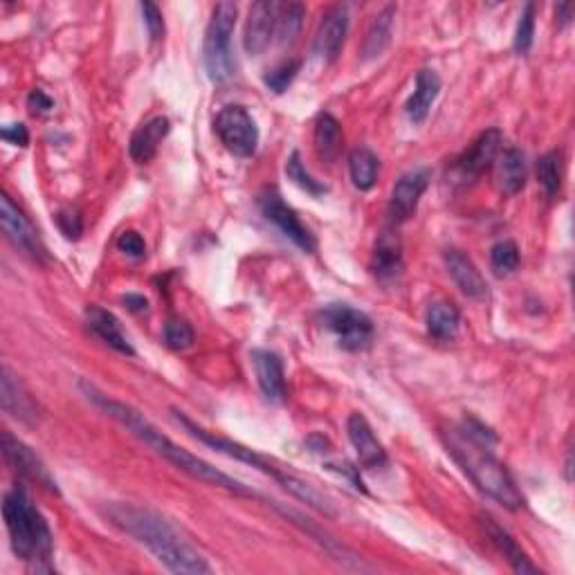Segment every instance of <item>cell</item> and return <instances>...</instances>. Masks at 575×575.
I'll return each instance as SVG.
<instances>
[{
  "label": "cell",
  "instance_id": "1",
  "mask_svg": "<svg viewBox=\"0 0 575 575\" xmlns=\"http://www.w3.org/2000/svg\"><path fill=\"white\" fill-rule=\"evenodd\" d=\"M79 389L84 391V396L93 403L97 409H102L106 416H111L113 421L126 427L138 441H142L149 450H153L158 456H162L164 461H169L171 465H176L178 470H182L189 477H194L203 483H209V486L223 488L227 492H234V495H243V497H254V492L243 486L241 481L232 479L230 474L221 472L214 468L212 463H207L200 459V456L191 454L185 447H180L178 443H173L169 436H164L158 427H155L149 418H144L138 409H133L131 405L120 403L111 396H106L104 391H99L95 385H90L88 380L79 382Z\"/></svg>",
  "mask_w": 575,
  "mask_h": 575
},
{
  "label": "cell",
  "instance_id": "2",
  "mask_svg": "<svg viewBox=\"0 0 575 575\" xmlns=\"http://www.w3.org/2000/svg\"><path fill=\"white\" fill-rule=\"evenodd\" d=\"M495 441L497 438L492 432L477 421H465L445 434L447 452L454 456V461L461 465L474 486L499 501L504 508L522 510L526 506L524 495L515 486L506 465L490 450Z\"/></svg>",
  "mask_w": 575,
  "mask_h": 575
},
{
  "label": "cell",
  "instance_id": "3",
  "mask_svg": "<svg viewBox=\"0 0 575 575\" xmlns=\"http://www.w3.org/2000/svg\"><path fill=\"white\" fill-rule=\"evenodd\" d=\"M104 515L115 528H120L131 540L146 546L155 560L162 562L171 573L182 575H209L212 567L205 562L194 546H189L176 533L167 519L149 508L133 504H111L104 508Z\"/></svg>",
  "mask_w": 575,
  "mask_h": 575
},
{
  "label": "cell",
  "instance_id": "4",
  "mask_svg": "<svg viewBox=\"0 0 575 575\" xmlns=\"http://www.w3.org/2000/svg\"><path fill=\"white\" fill-rule=\"evenodd\" d=\"M173 418H176V423L185 427V432H189L194 438H198L200 443H205L209 447H214L216 452H221L225 456H230V459L236 461H243L252 465V468L261 470L263 474H268V477L275 479L281 488H286L292 497H297L299 501H304L317 513H322L326 517H337V508L331 499H328L324 492H319L315 486H310L308 481L299 479L297 474H292L284 468H277L275 463L268 461L266 456H261L259 452L250 450V447H245L236 441H230V438H223V436H216L212 432L203 430V427H198L185 412H178V409H171Z\"/></svg>",
  "mask_w": 575,
  "mask_h": 575
},
{
  "label": "cell",
  "instance_id": "5",
  "mask_svg": "<svg viewBox=\"0 0 575 575\" xmlns=\"http://www.w3.org/2000/svg\"><path fill=\"white\" fill-rule=\"evenodd\" d=\"M3 517L18 558L32 564L34 571H50L48 560L52 558L54 546L50 526L23 488L7 492L3 499Z\"/></svg>",
  "mask_w": 575,
  "mask_h": 575
},
{
  "label": "cell",
  "instance_id": "6",
  "mask_svg": "<svg viewBox=\"0 0 575 575\" xmlns=\"http://www.w3.org/2000/svg\"><path fill=\"white\" fill-rule=\"evenodd\" d=\"M236 12H239V7L234 3H218L205 30L203 59L207 77L212 79L214 84H225V81L234 75L232 34L236 25Z\"/></svg>",
  "mask_w": 575,
  "mask_h": 575
},
{
  "label": "cell",
  "instance_id": "7",
  "mask_svg": "<svg viewBox=\"0 0 575 575\" xmlns=\"http://www.w3.org/2000/svg\"><path fill=\"white\" fill-rule=\"evenodd\" d=\"M324 328L335 335L337 344L346 351L367 349L373 340V322L369 315L349 304H328L319 313Z\"/></svg>",
  "mask_w": 575,
  "mask_h": 575
},
{
  "label": "cell",
  "instance_id": "8",
  "mask_svg": "<svg viewBox=\"0 0 575 575\" xmlns=\"http://www.w3.org/2000/svg\"><path fill=\"white\" fill-rule=\"evenodd\" d=\"M218 140L236 158H250L257 153L259 129L254 117L243 106H225L214 122Z\"/></svg>",
  "mask_w": 575,
  "mask_h": 575
},
{
  "label": "cell",
  "instance_id": "9",
  "mask_svg": "<svg viewBox=\"0 0 575 575\" xmlns=\"http://www.w3.org/2000/svg\"><path fill=\"white\" fill-rule=\"evenodd\" d=\"M259 209L261 214L266 216V221L275 225L292 245H297L299 250H304L308 254H313L317 250L315 236L310 234L304 223H301V218L297 216L295 209L286 205V200L281 198L277 189L263 191L259 196Z\"/></svg>",
  "mask_w": 575,
  "mask_h": 575
},
{
  "label": "cell",
  "instance_id": "10",
  "mask_svg": "<svg viewBox=\"0 0 575 575\" xmlns=\"http://www.w3.org/2000/svg\"><path fill=\"white\" fill-rule=\"evenodd\" d=\"M0 223H3V232L7 239L12 241L14 248L25 252L27 257H32L34 261L48 259V250H45L36 227L7 194L0 198Z\"/></svg>",
  "mask_w": 575,
  "mask_h": 575
},
{
  "label": "cell",
  "instance_id": "11",
  "mask_svg": "<svg viewBox=\"0 0 575 575\" xmlns=\"http://www.w3.org/2000/svg\"><path fill=\"white\" fill-rule=\"evenodd\" d=\"M430 180H432V171L427 167H418L400 176L394 191H391L389 207H387V216L391 223L400 225L416 214L418 203H421L425 189L430 187Z\"/></svg>",
  "mask_w": 575,
  "mask_h": 575
},
{
  "label": "cell",
  "instance_id": "12",
  "mask_svg": "<svg viewBox=\"0 0 575 575\" xmlns=\"http://www.w3.org/2000/svg\"><path fill=\"white\" fill-rule=\"evenodd\" d=\"M3 454H5V461L12 465L16 474L39 483V486H43L45 490L59 492L57 481L52 479L50 470L45 468L39 456H36L30 447H27L23 441H18V438H14L9 432L3 434Z\"/></svg>",
  "mask_w": 575,
  "mask_h": 575
},
{
  "label": "cell",
  "instance_id": "13",
  "mask_svg": "<svg viewBox=\"0 0 575 575\" xmlns=\"http://www.w3.org/2000/svg\"><path fill=\"white\" fill-rule=\"evenodd\" d=\"M277 16H279V3L261 0V3L252 5L243 34L245 52H248L250 57H259V54L268 50L272 36L277 34Z\"/></svg>",
  "mask_w": 575,
  "mask_h": 575
},
{
  "label": "cell",
  "instance_id": "14",
  "mask_svg": "<svg viewBox=\"0 0 575 575\" xmlns=\"http://www.w3.org/2000/svg\"><path fill=\"white\" fill-rule=\"evenodd\" d=\"M499 149H501V131L499 129L483 131L479 138L472 142L470 149L454 162L456 178L463 182L479 178L481 173L497 160Z\"/></svg>",
  "mask_w": 575,
  "mask_h": 575
},
{
  "label": "cell",
  "instance_id": "15",
  "mask_svg": "<svg viewBox=\"0 0 575 575\" xmlns=\"http://www.w3.org/2000/svg\"><path fill=\"white\" fill-rule=\"evenodd\" d=\"M346 432H349V441L355 447V452H358L362 468H367L371 472L387 468L389 456L385 452V447H382V443L376 438V434H373L367 418L358 412L351 414L349 421H346Z\"/></svg>",
  "mask_w": 575,
  "mask_h": 575
},
{
  "label": "cell",
  "instance_id": "16",
  "mask_svg": "<svg viewBox=\"0 0 575 575\" xmlns=\"http://www.w3.org/2000/svg\"><path fill=\"white\" fill-rule=\"evenodd\" d=\"M346 32H349V12H346V7L337 5L333 9H328L315 34L313 43L315 57L322 59L324 63L335 61L344 45Z\"/></svg>",
  "mask_w": 575,
  "mask_h": 575
},
{
  "label": "cell",
  "instance_id": "17",
  "mask_svg": "<svg viewBox=\"0 0 575 575\" xmlns=\"http://www.w3.org/2000/svg\"><path fill=\"white\" fill-rule=\"evenodd\" d=\"M252 364L257 371L259 387L270 403H284L286 400V380H284V362L277 353L257 349L252 351Z\"/></svg>",
  "mask_w": 575,
  "mask_h": 575
},
{
  "label": "cell",
  "instance_id": "18",
  "mask_svg": "<svg viewBox=\"0 0 575 575\" xmlns=\"http://www.w3.org/2000/svg\"><path fill=\"white\" fill-rule=\"evenodd\" d=\"M479 524H481L483 531H486L492 546H495V549L508 560V564L513 567V571L522 573V575L524 573H537L535 564L526 558V553L522 551V546L517 544L515 537L510 535L506 528H501L490 515H481Z\"/></svg>",
  "mask_w": 575,
  "mask_h": 575
},
{
  "label": "cell",
  "instance_id": "19",
  "mask_svg": "<svg viewBox=\"0 0 575 575\" xmlns=\"http://www.w3.org/2000/svg\"><path fill=\"white\" fill-rule=\"evenodd\" d=\"M445 263H447V272L454 279V284L459 286L465 297L470 299H481L486 297L488 286L486 279L481 277V272L474 266L470 257H465L461 250H447L445 252Z\"/></svg>",
  "mask_w": 575,
  "mask_h": 575
},
{
  "label": "cell",
  "instance_id": "20",
  "mask_svg": "<svg viewBox=\"0 0 575 575\" xmlns=\"http://www.w3.org/2000/svg\"><path fill=\"white\" fill-rule=\"evenodd\" d=\"M86 324L90 331H93L99 340L111 346L117 353L124 355H135L133 346L129 342V337L124 335L120 319H117L111 310H104L99 306H90L86 310Z\"/></svg>",
  "mask_w": 575,
  "mask_h": 575
},
{
  "label": "cell",
  "instance_id": "21",
  "mask_svg": "<svg viewBox=\"0 0 575 575\" xmlns=\"http://www.w3.org/2000/svg\"><path fill=\"white\" fill-rule=\"evenodd\" d=\"M171 124L167 117H151L149 122H144L138 131L131 135V144H129V151H131V158L135 162H151L155 155H158V149L162 140L169 135Z\"/></svg>",
  "mask_w": 575,
  "mask_h": 575
},
{
  "label": "cell",
  "instance_id": "22",
  "mask_svg": "<svg viewBox=\"0 0 575 575\" xmlns=\"http://www.w3.org/2000/svg\"><path fill=\"white\" fill-rule=\"evenodd\" d=\"M0 400H3V409L9 416H14L23 423L36 421V405L32 396L27 394L21 380L7 367L3 369V380H0Z\"/></svg>",
  "mask_w": 575,
  "mask_h": 575
},
{
  "label": "cell",
  "instance_id": "23",
  "mask_svg": "<svg viewBox=\"0 0 575 575\" xmlns=\"http://www.w3.org/2000/svg\"><path fill=\"white\" fill-rule=\"evenodd\" d=\"M438 93H441V77H438L434 70L427 68L418 72L414 95L409 97L405 104L409 120L414 124H423L427 120V115H430V108L436 102Z\"/></svg>",
  "mask_w": 575,
  "mask_h": 575
},
{
  "label": "cell",
  "instance_id": "24",
  "mask_svg": "<svg viewBox=\"0 0 575 575\" xmlns=\"http://www.w3.org/2000/svg\"><path fill=\"white\" fill-rule=\"evenodd\" d=\"M371 270L380 281H391L400 277V272H403V245H400L396 234H380L371 257Z\"/></svg>",
  "mask_w": 575,
  "mask_h": 575
},
{
  "label": "cell",
  "instance_id": "25",
  "mask_svg": "<svg viewBox=\"0 0 575 575\" xmlns=\"http://www.w3.org/2000/svg\"><path fill=\"white\" fill-rule=\"evenodd\" d=\"M394 18H396V7L387 5L378 16L373 18L369 30H367V39H364L362 45V59L371 61L378 59L385 54L391 43V34H394Z\"/></svg>",
  "mask_w": 575,
  "mask_h": 575
},
{
  "label": "cell",
  "instance_id": "26",
  "mask_svg": "<svg viewBox=\"0 0 575 575\" xmlns=\"http://www.w3.org/2000/svg\"><path fill=\"white\" fill-rule=\"evenodd\" d=\"M427 331H430L432 337L441 342H450L459 335V326H461V313L459 308L450 301H434L427 308Z\"/></svg>",
  "mask_w": 575,
  "mask_h": 575
},
{
  "label": "cell",
  "instance_id": "27",
  "mask_svg": "<svg viewBox=\"0 0 575 575\" xmlns=\"http://www.w3.org/2000/svg\"><path fill=\"white\" fill-rule=\"evenodd\" d=\"M315 151L324 162H335L342 153L344 133L331 113H322L315 122Z\"/></svg>",
  "mask_w": 575,
  "mask_h": 575
},
{
  "label": "cell",
  "instance_id": "28",
  "mask_svg": "<svg viewBox=\"0 0 575 575\" xmlns=\"http://www.w3.org/2000/svg\"><path fill=\"white\" fill-rule=\"evenodd\" d=\"M526 158L519 149H508L501 155L499 162V187L506 191V194H519L526 185Z\"/></svg>",
  "mask_w": 575,
  "mask_h": 575
},
{
  "label": "cell",
  "instance_id": "29",
  "mask_svg": "<svg viewBox=\"0 0 575 575\" xmlns=\"http://www.w3.org/2000/svg\"><path fill=\"white\" fill-rule=\"evenodd\" d=\"M349 171H351V180L353 187L360 191H369L373 185H376L378 173H380V160L378 155L371 149H355L349 158Z\"/></svg>",
  "mask_w": 575,
  "mask_h": 575
},
{
  "label": "cell",
  "instance_id": "30",
  "mask_svg": "<svg viewBox=\"0 0 575 575\" xmlns=\"http://www.w3.org/2000/svg\"><path fill=\"white\" fill-rule=\"evenodd\" d=\"M537 178H540V185L544 189V194L549 198H555L562 189V155L558 151H551L542 155L537 160Z\"/></svg>",
  "mask_w": 575,
  "mask_h": 575
},
{
  "label": "cell",
  "instance_id": "31",
  "mask_svg": "<svg viewBox=\"0 0 575 575\" xmlns=\"http://www.w3.org/2000/svg\"><path fill=\"white\" fill-rule=\"evenodd\" d=\"M306 9L301 3H288L279 5V16H277V39L281 45H290L297 39V34L301 30V23H304Z\"/></svg>",
  "mask_w": 575,
  "mask_h": 575
},
{
  "label": "cell",
  "instance_id": "32",
  "mask_svg": "<svg viewBox=\"0 0 575 575\" xmlns=\"http://www.w3.org/2000/svg\"><path fill=\"white\" fill-rule=\"evenodd\" d=\"M286 173H288V178L295 182L297 187L308 191L310 196H324L326 194V185H322V182L310 176V173L304 167V162H301V155L297 151L288 158Z\"/></svg>",
  "mask_w": 575,
  "mask_h": 575
},
{
  "label": "cell",
  "instance_id": "33",
  "mask_svg": "<svg viewBox=\"0 0 575 575\" xmlns=\"http://www.w3.org/2000/svg\"><path fill=\"white\" fill-rule=\"evenodd\" d=\"M490 263L492 270L497 272L499 277H506L510 272H515L519 268V248L515 241H499L490 252Z\"/></svg>",
  "mask_w": 575,
  "mask_h": 575
},
{
  "label": "cell",
  "instance_id": "34",
  "mask_svg": "<svg viewBox=\"0 0 575 575\" xmlns=\"http://www.w3.org/2000/svg\"><path fill=\"white\" fill-rule=\"evenodd\" d=\"M299 68H301L299 59H290V61L279 63V66L266 72V77H263V84H266L272 93L281 95L292 84V81H295Z\"/></svg>",
  "mask_w": 575,
  "mask_h": 575
},
{
  "label": "cell",
  "instance_id": "35",
  "mask_svg": "<svg viewBox=\"0 0 575 575\" xmlns=\"http://www.w3.org/2000/svg\"><path fill=\"white\" fill-rule=\"evenodd\" d=\"M535 14H537V5L528 3L524 7L522 16H519L517 32H515V52L517 54H528V50H531L533 36H535Z\"/></svg>",
  "mask_w": 575,
  "mask_h": 575
},
{
  "label": "cell",
  "instance_id": "36",
  "mask_svg": "<svg viewBox=\"0 0 575 575\" xmlns=\"http://www.w3.org/2000/svg\"><path fill=\"white\" fill-rule=\"evenodd\" d=\"M164 340L173 351H185L194 344V328L185 319H169L167 326H164Z\"/></svg>",
  "mask_w": 575,
  "mask_h": 575
},
{
  "label": "cell",
  "instance_id": "37",
  "mask_svg": "<svg viewBox=\"0 0 575 575\" xmlns=\"http://www.w3.org/2000/svg\"><path fill=\"white\" fill-rule=\"evenodd\" d=\"M140 9H142V18H144L146 32H149V36H151L153 41H160L162 36H164V18H162L160 7L146 0V3L140 5Z\"/></svg>",
  "mask_w": 575,
  "mask_h": 575
},
{
  "label": "cell",
  "instance_id": "38",
  "mask_svg": "<svg viewBox=\"0 0 575 575\" xmlns=\"http://www.w3.org/2000/svg\"><path fill=\"white\" fill-rule=\"evenodd\" d=\"M57 223H59V230L66 234V239L77 241L81 232H84V221H81V216L79 212H75V209H63V212H59Z\"/></svg>",
  "mask_w": 575,
  "mask_h": 575
},
{
  "label": "cell",
  "instance_id": "39",
  "mask_svg": "<svg viewBox=\"0 0 575 575\" xmlns=\"http://www.w3.org/2000/svg\"><path fill=\"white\" fill-rule=\"evenodd\" d=\"M117 250L124 252L126 257H133V259H142L144 254H146V245H144V239L138 234V232H124L120 234V239H117Z\"/></svg>",
  "mask_w": 575,
  "mask_h": 575
},
{
  "label": "cell",
  "instance_id": "40",
  "mask_svg": "<svg viewBox=\"0 0 575 575\" xmlns=\"http://www.w3.org/2000/svg\"><path fill=\"white\" fill-rule=\"evenodd\" d=\"M3 140L14 146H27V142H30V133H27L23 124H7L3 129Z\"/></svg>",
  "mask_w": 575,
  "mask_h": 575
},
{
  "label": "cell",
  "instance_id": "41",
  "mask_svg": "<svg viewBox=\"0 0 575 575\" xmlns=\"http://www.w3.org/2000/svg\"><path fill=\"white\" fill-rule=\"evenodd\" d=\"M27 106H30L34 113H48L52 108V99L45 95L43 90H32L30 97H27Z\"/></svg>",
  "mask_w": 575,
  "mask_h": 575
},
{
  "label": "cell",
  "instance_id": "42",
  "mask_svg": "<svg viewBox=\"0 0 575 575\" xmlns=\"http://www.w3.org/2000/svg\"><path fill=\"white\" fill-rule=\"evenodd\" d=\"M555 16H558L560 27H567L571 23V18H573V5L560 3L558 7H555Z\"/></svg>",
  "mask_w": 575,
  "mask_h": 575
},
{
  "label": "cell",
  "instance_id": "43",
  "mask_svg": "<svg viewBox=\"0 0 575 575\" xmlns=\"http://www.w3.org/2000/svg\"><path fill=\"white\" fill-rule=\"evenodd\" d=\"M124 304L129 306V308L133 310V313H140V310H146V306H149V304H146V299H144L142 295H126V297H124Z\"/></svg>",
  "mask_w": 575,
  "mask_h": 575
}]
</instances>
